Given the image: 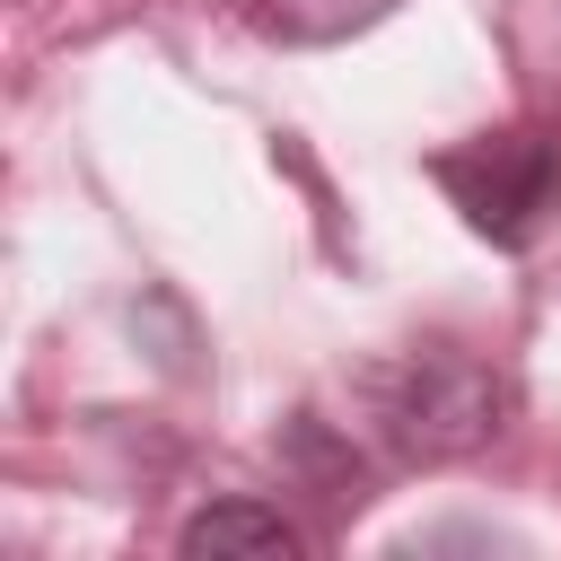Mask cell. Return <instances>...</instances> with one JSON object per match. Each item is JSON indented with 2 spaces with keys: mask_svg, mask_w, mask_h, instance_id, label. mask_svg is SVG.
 Masks as SVG:
<instances>
[{
  "mask_svg": "<svg viewBox=\"0 0 561 561\" xmlns=\"http://www.w3.org/2000/svg\"><path fill=\"white\" fill-rule=\"evenodd\" d=\"M368 412L403 465H456L500 438L508 386L491 359H473L456 342H421V351H394L368 368Z\"/></svg>",
  "mask_w": 561,
  "mask_h": 561,
  "instance_id": "1",
  "label": "cell"
},
{
  "mask_svg": "<svg viewBox=\"0 0 561 561\" xmlns=\"http://www.w3.org/2000/svg\"><path fill=\"white\" fill-rule=\"evenodd\" d=\"M237 9L263 44H342V35H368L377 18H394L403 0H237Z\"/></svg>",
  "mask_w": 561,
  "mask_h": 561,
  "instance_id": "4",
  "label": "cell"
},
{
  "mask_svg": "<svg viewBox=\"0 0 561 561\" xmlns=\"http://www.w3.org/2000/svg\"><path fill=\"white\" fill-rule=\"evenodd\" d=\"M438 193L456 202V219L500 245V254H526L552 219H561V140L543 123H500V131H473L456 149L430 158Z\"/></svg>",
  "mask_w": 561,
  "mask_h": 561,
  "instance_id": "2",
  "label": "cell"
},
{
  "mask_svg": "<svg viewBox=\"0 0 561 561\" xmlns=\"http://www.w3.org/2000/svg\"><path fill=\"white\" fill-rule=\"evenodd\" d=\"M175 552L184 561H298L307 535L272 500H210V508H193L175 526Z\"/></svg>",
  "mask_w": 561,
  "mask_h": 561,
  "instance_id": "3",
  "label": "cell"
}]
</instances>
